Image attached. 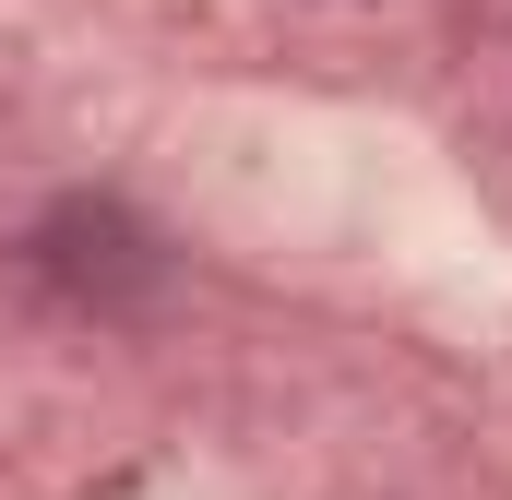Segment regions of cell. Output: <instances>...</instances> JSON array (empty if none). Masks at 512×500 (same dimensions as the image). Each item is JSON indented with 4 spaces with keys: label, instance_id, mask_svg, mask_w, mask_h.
Instances as JSON below:
<instances>
[{
    "label": "cell",
    "instance_id": "1",
    "mask_svg": "<svg viewBox=\"0 0 512 500\" xmlns=\"http://www.w3.org/2000/svg\"><path fill=\"white\" fill-rule=\"evenodd\" d=\"M36 262H48V274L84 298V310H131V298H120V274H131V286H155V239L131 227L120 203H84V215H60V227L36 239Z\"/></svg>",
    "mask_w": 512,
    "mask_h": 500
}]
</instances>
